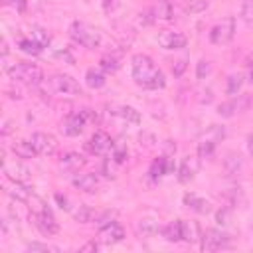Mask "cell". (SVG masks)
Instances as JSON below:
<instances>
[{"instance_id": "cell-32", "label": "cell", "mask_w": 253, "mask_h": 253, "mask_svg": "<svg viewBox=\"0 0 253 253\" xmlns=\"http://www.w3.org/2000/svg\"><path fill=\"white\" fill-rule=\"evenodd\" d=\"M210 8V0H188L184 10L188 14H200V12H206Z\"/></svg>"}, {"instance_id": "cell-38", "label": "cell", "mask_w": 253, "mask_h": 253, "mask_svg": "<svg viewBox=\"0 0 253 253\" xmlns=\"http://www.w3.org/2000/svg\"><path fill=\"white\" fill-rule=\"evenodd\" d=\"M229 215H231V211L223 208V210H219V211H217L215 219H217V223H219V225H225V223H229Z\"/></svg>"}, {"instance_id": "cell-43", "label": "cell", "mask_w": 253, "mask_h": 253, "mask_svg": "<svg viewBox=\"0 0 253 253\" xmlns=\"http://www.w3.org/2000/svg\"><path fill=\"white\" fill-rule=\"evenodd\" d=\"M55 55H57L59 59H65L67 63H73V61H75V59H73V55H71V53H69L67 49H63V51H57Z\"/></svg>"}, {"instance_id": "cell-13", "label": "cell", "mask_w": 253, "mask_h": 253, "mask_svg": "<svg viewBox=\"0 0 253 253\" xmlns=\"http://www.w3.org/2000/svg\"><path fill=\"white\" fill-rule=\"evenodd\" d=\"M85 125H87L85 115H83L81 111H77V113H71V115L63 121V126H61V128H63V132H65L67 136H77V134L83 132Z\"/></svg>"}, {"instance_id": "cell-41", "label": "cell", "mask_w": 253, "mask_h": 253, "mask_svg": "<svg viewBox=\"0 0 253 253\" xmlns=\"http://www.w3.org/2000/svg\"><path fill=\"white\" fill-rule=\"evenodd\" d=\"M26 247H28L30 251H49V249H51V247H47V245H43V243H36V241H34V243H28Z\"/></svg>"}, {"instance_id": "cell-42", "label": "cell", "mask_w": 253, "mask_h": 253, "mask_svg": "<svg viewBox=\"0 0 253 253\" xmlns=\"http://www.w3.org/2000/svg\"><path fill=\"white\" fill-rule=\"evenodd\" d=\"M55 202L59 204V208H61V210H69V206H67V204H69V200H67L65 196H61V194H55Z\"/></svg>"}, {"instance_id": "cell-10", "label": "cell", "mask_w": 253, "mask_h": 253, "mask_svg": "<svg viewBox=\"0 0 253 253\" xmlns=\"http://www.w3.org/2000/svg\"><path fill=\"white\" fill-rule=\"evenodd\" d=\"M186 36L182 32H174V30H162L158 34V45L164 49H182L186 47Z\"/></svg>"}, {"instance_id": "cell-29", "label": "cell", "mask_w": 253, "mask_h": 253, "mask_svg": "<svg viewBox=\"0 0 253 253\" xmlns=\"http://www.w3.org/2000/svg\"><path fill=\"white\" fill-rule=\"evenodd\" d=\"M160 233H162V237H164L166 241H180V239H182V237H180V219H176V221H172V223L160 227Z\"/></svg>"}, {"instance_id": "cell-35", "label": "cell", "mask_w": 253, "mask_h": 253, "mask_svg": "<svg viewBox=\"0 0 253 253\" xmlns=\"http://www.w3.org/2000/svg\"><path fill=\"white\" fill-rule=\"evenodd\" d=\"M30 38L36 40L38 43H42L43 47L49 45V34H47L45 30H42V28H32V36H30Z\"/></svg>"}, {"instance_id": "cell-31", "label": "cell", "mask_w": 253, "mask_h": 253, "mask_svg": "<svg viewBox=\"0 0 253 253\" xmlns=\"http://www.w3.org/2000/svg\"><path fill=\"white\" fill-rule=\"evenodd\" d=\"M241 85H243V75H239V73H237V75H235V73L229 75V77H227V85H225L227 95H231V97L237 95L239 89H241Z\"/></svg>"}, {"instance_id": "cell-36", "label": "cell", "mask_w": 253, "mask_h": 253, "mask_svg": "<svg viewBox=\"0 0 253 253\" xmlns=\"http://www.w3.org/2000/svg\"><path fill=\"white\" fill-rule=\"evenodd\" d=\"M241 18L247 24H253V0H245L241 4Z\"/></svg>"}, {"instance_id": "cell-18", "label": "cell", "mask_w": 253, "mask_h": 253, "mask_svg": "<svg viewBox=\"0 0 253 253\" xmlns=\"http://www.w3.org/2000/svg\"><path fill=\"white\" fill-rule=\"evenodd\" d=\"M59 166L67 172H77L79 168L85 166V158L79 154V152H65L61 158H59Z\"/></svg>"}, {"instance_id": "cell-9", "label": "cell", "mask_w": 253, "mask_h": 253, "mask_svg": "<svg viewBox=\"0 0 253 253\" xmlns=\"http://www.w3.org/2000/svg\"><path fill=\"white\" fill-rule=\"evenodd\" d=\"M87 148L93 152V154H107V152H111L113 148H115V142H113V138L105 132V130H97V132H93V136L89 138V142H87Z\"/></svg>"}, {"instance_id": "cell-14", "label": "cell", "mask_w": 253, "mask_h": 253, "mask_svg": "<svg viewBox=\"0 0 253 253\" xmlns=\"http://www.w3.org/2000/svg\"><path fill=\"white\" fill-rule=\"evenodd\" d=\"M99 237H101V241H105V243H121V241L125 239V229H123L121 223L111 221V223L99 227Z\"/></svg>"}, {"instance_id": "cell-34", "label": "cell", "mask_w": 253, "mask_h": 253, "mask_svg": "<svg viewBox=\"0 0 253 253\" xmlns=\"http://www.w3.org/2000/svg\"><path fill=\"white\" fill-rule=\"evenodd\" d=\"M99 65H101L103 71H111V73H113V71L119 69V59L113 57V55H103L101 61H99Z\"/></svg>"}, {"instance_id": "cell-23", "label": "cell", "mask_w": 253, "mask_h": 253, "mask_svg": "<svg viewBox=\"0 0 253 253\" xmlns=\"http://www.w3.org/2000/svg\"><path fill=\"white\" fill-rule=\"evenodd\" d=\"M194 174H196V162L188 156V158H184V160H182V164H180L178 180H180L182 184H186V182H190V180L194 178Z\"/></svg>"}, {"instance_id": "cell-5", "label": "cell", "mask_w": 253, "mask_h": 253, "mask_svg": "<svg viewBox=\"0 0 253 253\" xmlns=\"http://www.w3.org/2000/svg\"><path fill=\"white\" fill-rule=\"evenodd\" d=\"M51 91L59 93V95H81V85L71 77V75H65V73H55L47 79Z\"/></svg>"}, {"instance_id": "cell-46", "label": "cell", "mask_w": 253, "mask_h": 253, "mask_svg": "<svg viewBox=\"0 0 253 253\" xmlns=\"http://www.w3.org/2000/svg\"><path fill=\"white\" fill-rule=\"evenodd\" d=\"M247 140H249V144H247V148H249V154L253 156V134H249V138H247Z\"/></svg>"}, {"instance_id": "cell-24", "label": "cell", "mask_w": 253, "mask_h": 253, "mask_svg": "<svg viewBox=\"0 0 253 253\" xmlns=\"http://www.w3.org/2000/svg\"><path fill=\"white\" fill-rule=\"evenodd\" d=\"M85 83H87V87H91V89H101V87L107 83V79H105V73H103V71H99V69H87V73H85Z\"/></svg>"}, {"instance_id": "cell-15", "label": "cell", "mask_w": 253, "mask_h": 253, "mask_svg": "<svg viewBox=\"0 0 253 253\" xmlns=\"http://www.w3.org/2000/svg\"><path fill=\"white\" fill-rule=\"evenodd\" d=\"M6 192H8L14 200H18V202H22V204H30L32 198L36 196L34 190H32L30 186H26V182H12V186H10Z\"/></svg>"}, {"instance_id": "cell-48", "label": "cell", "mask_w": 253, "mask_h": 253, "mask_svg": "<svg viewBox=\"0 0 253 253\" xmlns=\"http://www.w3.org/2000/svg\"><path fill=\"white\" fill-rule=\"evenodd\" d=\"M10 2H12V0H2V4H10Z\"/></svg>"}, {"instance_id": "cell-21", "label": "cell", "mask_w": 253, "mask_h": 253, "mask_svg": "<svg viewBox=\"0 0 253 253\" xmlns=\"http://www.w3.org/2000/svg\"><path fill=\"white\" fill-rule=\"evenodd\" d=\"M12 152L18 156V158H24V160H30V158H34L38 152H36V148H34V144L30 142V140H16L14 144H12Z\"/></svg>"}, {"instance_id": "cell-28", "label": "cell", "mask_w": 253, "mask_h": 253, "mask_svg": "<svg viewBox=\"0 0 253 253\" xmlns=\"http://www.w3.org/2000/svg\"><path fill=\"white\" fill-rule=\"evenodd\" d=\"M241 166H243V160H241V156H239V154L229 152V154H227V158L223 160V168H225V172H227L229 176L237 174V172L241 170Z\"/></svg>"}, {"instance_id": "cell-22", "label": "cell", "mask_w": 253, "mask_h": 253, "mask_svg": "<svg viewBox=\"0 0 253 253\" xmlns=\"http://www.w3.org/2000/svg\"><path fill=\"white\" fill-rule=\"evenodd\" d=\"M136 231L142 235V237H152L160 231V223L156 219H150V217H144L136 223Z\"/></svg>"}, {"instance_id": "cell-17", "label": "cell", "mask_w": 253, "mask_h": 253, "mask_svg": "<svg viewBox=\"0 0 253 253\" xmlns=\"http://www.w3.org/2000/svg\"><path fill=\"white\" fill-rule=\"evenodd\" d=\"M73 186L77 188V190H81V192H95L97 188H99V178L95 176V174H91V172H85V174H77L75 178H73Z\"/></svg>"}, {"instance_id": "cell-45", "label": "cell", "mask_w": 253, "mask_h": 253, "mask_svg": "<svg viewBox=\"0 0 253 253\" xmlns=\"http://www.w3.org/2000/svg\"><path fill=\"white\" fill-rule=\"evenodd\" d=\"M97 249H99V243H95V241L85 243V245L81 247V251H97Z\"/></svg>"}, {"instance_id": "cell-47", "label": "cell", "mask_w": 253, "mask_h": 253, "mask_svg": "<svg viewBox=\"0 0 253 253\" xmlns=\"http://www.w3.org/2000/svg\"><path fill=\"white\" fill-rule=\"evenodd\" d=\"M249 81L253 83V65H251V69H249Z\"/></svg>"}, {"instance_id": "cell-19", "label": "cell", "mask_w": 253, "mask_h": 253, "mask_svg": "<svg viewBox=\"0 0 253 253\" xmlns=\"http://www.w3.org/2000/svg\"><path fill=\"white\" fill-rule=\"evenodd\" d=\"M180 237L182 241L186 243H196L200 241V227L194 223V221H186V219H180Z\"/></svg>"}, {"instance_id": "cell-4", "label": "cell", "mask_w": 253, "mask_h": 253, "mask_svg": "<svg viewBox=\"0 0 253 253\" xmlns=\"http://www.w3.org/2000/svg\"><path fill=\"white\" fill-rule=\"evenodd\" d=\"M235 36V18L227 16L221 22H217L211 30H210V42L215 45H225L233 40Z\"/></svg>"}, {"instance_id": "cell-30", "label": "cell", "mask_w": 253, "mask_h": 253, "mask_svg": "<svg viewBox=\"0 0 253 253\" xmlns=\"http://www.w3.org/2000/svg\"><path fill=\"white\" fill-rule=\"evenodd\" d=\"M154 14H156V20H172L174 18V8H172L170 2L160 0L158 6L154 8Z\"/></svg>"}, {"instance_id": "cell-25", "label": "cell", "mask_w": 253, "mask_h": 253, "mask_svg": "<svg viewBox=\"0 0 253 253\" xmlns=\"http://www.w3.org/2000/svg\"><path fill=\"white\" fill-rule=\"evenodd\" d=\"M73 219H75L77 223H89V221L95 219V211H93L91 206H87V204H79L77 210L73 211Z\"/></svg>"}, {"instance_id": "cell-40", "label": "cell", "mask_w": 253, "mask_h": 253, "mask_svg": "<svg viewBox=\"0 0 253 253\" xmlns=\"http://www.w3.org/2000/svg\"><path fill=\"white\" fill-rule=\"evenodd\" d=\"M113 158H115V162H125V158H126V150L125 148H113Z\"/></svg>"}, {"instance_id": "cell-39", "label": "cell", "mask_w": 253, "mask_h": 253, "mask_svg": "<svg viewBox=\"0 0 253 253\" xmlns=\"http://www.w3.org/2000/svg\"><path fill=\"white\" fill-rule=\"evenodd\" d=\"M186 67H188V63H186L184 59H180V61H176V63H174V67H172V73H174L176 77H180V75L186 71Z\"/></svg>"}, {"instance_id": "cell-44", "label": "cell", "mask_w": 253, "mask_h": 253, "mask_svg": "<svg viewBox=\"0 0 253 253\" xmlns=\"http://www.w3.org/2000/svg\"><path fill=\"white\" fill-rule=\"evenodd\" d=\"M10 4H12L18 12H24V10H26V6H28V0H12Z\"/></svg>"}, {"instance_id": "cell-3", "label": "cell", "mask_w": 253, "mask_h": 253, "mask_svg": "<svg viewBox=\"0 0 253 253\" xmlns=\"http://www.w3.org/2000/svg\"><path fill=\"white\" fill-rule=\"evenodd\" d=\"M8 77L16 83H26V85H40L43 81V71L40 65L36 63H26V61H20V63H14L10 69H8Z\"/></svg>"}, {"instance_id": "cell-11", "label": "cell", "mask_w": 253, "mask_h": 253, "mask_svg": "<svg viewBox=\"0 0 253 253\" xmlns=\"http://www.w3.org/2000/svg\"><path fill=\"white\" fill-rule=\"evenodd\" d=\"M34 219H36L38 229H40L43 235H53V233L59 231V223H57L55 217L51 215L49 208H47V210H42V211H36V213H34Z\"/></svg>"}, {"instance_id": "cell-26", "label": "cell", "mask_w": 253, "mask_h": 253, "mask_svg": "<svg viewBox=\"0 0 253 253\" xmlns=\"http://www.w3.org/2000/svg\"><path fill=\"white\" fill-rule=\"evenodd\" d=\"M18 47H20L24 53H28V55H38V53H42V49H43V45L38 43V42L32 40V38H22V40L18 42Z\"/></svg>"}, {"instance_id": "cell-37", "label": "cell", "mask_w": 253, "mask_h": 253, "mask_svg": "<svg viewBox=\"0 0 253 253\" xmlns=\"http://www.w3.org/2000/svg\"><path fill=\"white\" fill-rule=\"evenodd\" d=\"M210 71H211V63L206 61V59H202V61L198 63V67H196V75H198V79H206V77L210 75Z\"/></svg>"}, {"instance_id": "cell-16", "label": "cell", "mask_w": 253, "mask_h": 253, "mask_svg": "<svg viewBox=\"0 0 253 253\" xmlns=\"http://www.w3.org/2000/svg\"><path fill=\"white\" fill-rule=\"evenodd\" d=\"M172 170H174V164H172V160H170V158H166V156H158V158H154V162L150 164V170H148V174H150V178L158 180V178H162V176L170 174Z\"/></svg>"}, {"instance_id": "cell-12", "label": "cell", "mask_w": 253, "mask_h": 253, "mask_svg": "<svg viewBox=\"0 0 253 253\" xmlns=\"http://www.w3.org/2000/svg\"><path fill=\"white\" fill-rule=\"evenodd\" d=\"M2 172H4V176H6L8 180H12V182H26V180L30 178V170H28L24 164L16 162V160H6V158H4Z\"/></svg>"}, {"instance_id": "cell-27", "label": "cell", "mask_w": 253, "mask_h": 253, "mask_svg": "<svg viewBox=\"0 0 253 253\" xmlns=\"http://www.w3.org/2000/svg\"><path fill=\"white\" fill-rule=\"evenodd\" d=\"M115 113H117V115H119L123 121L130 123V125H138V123H140V113H138L136 109H132V107L123 105V107H119Z\"/></svg>"}, {"instance_id": "cell-6", "label": "cell", "mask_w": 253, "mask_h": 253, "mask_svg": "<svg viewBox=\"0 0 253 253\" xmlns=\"http://www.w3.org/2000/svg\"><path fill=\"white\" fill-rule=\"evenodd\" d=\"M202 241V249L204 251H217L221 247H227L231 241V235L219 231V229H206L200 237Z\"/></svg>"}, {"instance_id": "cell-8", "label": "cell", "mask_w": 253, "mask_h": 253, "mask_svg": "<svg viewBox=\"0 0 253 253\" xmlns=\"http://www.w3.org/2000/svg\"><path fill=\"white\" fill-rule=\"evenodd\" d=\"M30 142L34 144L36 152L38 154H43V156H51L57 150V140L49 132H34L32 138H30Z\"/></svg>"}, {"instance_id": "cell-33", "label": "cell", "mask_w": 253, "mask_h": 253, "mask_svg": "<svg viewBox=\"0 0 253 253\" xmlns=\"http://www.w3.org/2000/svg\"><path fill=\"white\" fill-rule=\"evenodd\" d=\"M213 150H215V140H211V138H206L198 144V156L200 158H211Z\"/></svg>"}, {"instance_id": "cell-2", "label": "cell", "mask_w": 253, "mask_h": 253, "mask_svg": "<svg viewBox=\"0 0 253 253\" xmlns=\"http://www.w3.org/2000/svg\"><path fill=\"white\" fill-rule=\"evenodd\" d=\"M69 36H71V40L75 43H79L83 47H89V49L99 47L101 42H103V36H101V32L97 28H93V26H89L85 22H79V20H75L69 26Z\"/></svg>"}, {"instance_id": "cell-7", "label": "cell", "mask_w": 253, "mask_h": 253, "mask_svg": "<svg viewBox=\"0 0 253 253\" xmlns=\"http://www.w3.org/2000/svg\"><path fill=\"white\" fill-rule=\"evenodd\" d=\"M249 103H251L249 95H233L229 101H225V103H221L217 107V115L223 117V119H229V117H233L237 113H243L249 107Z\"/></svg>"}, {"instance_id": "cell-20", "label": "cell", "mask_w": 253, "mask_h": 253, "mask_svg": "<svg viewBox=\"0 0 253 253\" xmlns=\"http://www.w3.org/2000/svg\"><path fill=\"white\" fill-rule=\"evenodd\" d=\"M184 204H186L190 210L198 211V213H208V211L211 210L210 202L204 200V198H200V196H196V194H186V196H184Z\"/></svg>"}, {"instance_id": "cell-1", "label": "cell", "mask_w": 253, "mask_h": 253, "mask_svg": "<svg viewBox=\"0 0 253 253\" xmlns=\"http://www.w3.org/2000/svg\"><path fill=\"white\" fill-rule=\"evenodd\" d=\"M132 65V79L136 81V85L144 87V89H162L166 85L164 73L154 65V61L144 55V53H136L130 59Z\"/></svg>"}]
</instances>
